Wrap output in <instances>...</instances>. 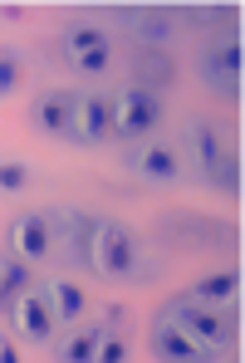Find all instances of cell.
Returning <instances> with one entry per match:
<instances>
[{"instance_id": "1", "label": "cell", "mask_w": 245, "mask_h": 363, "mask_svg": "<svg viewBox=\"0 0 245 363\" xmlns=\"http://www.w3.org/2000/svg\"><path fill=\"white\" fill-rule=\"evenodd\" d=\"M84 270H93L98 280H142V275H147V270L137 265V241H132V231H122L118 221H98V226H93Z\"/></svg>"}, {"instance_id": "17", "label": "cell", "mask_w": 245, "mask_h": 363, "mask_svg": "<svg viewBox=\"0 0 245 363\" xmlns=\"http://www.w3.org/2000/svg\"><path fill=\"white\" fill-rule=\"evenodd\" d=\"M186 295L201 300V304H231L241 295V275H236V270H216V275L196 280V290H186Z\"/></svg>"}, {"instance_id": "23", "label": "cell", "mask_w": 245, "mask_h": 363, "mask_svg": "<svg viewBox=\"0 0 245 363\" xmlns=\"http://www.w3.org/2000/svg\"><path fill=\"white\" fill-rule=\"evenodd\" d=\"M108 64H113V45H103V50H89V55L69 60V69H79V74H108Z\"/></svg>"}, {"instance_id": "6", "label": "cell", "mask_w": 245, "mask_h": 363, "mask_svg": "<svg viewBox=\"0 0 245 363\" xmlns=\"http://www.w3.org/2000/svg\"><path fill=\"white\" fill-rule=\"evenodd\" d=\"M10 250L20 255V260H50L55 255V231H50V211H25V216H15L10 221Z\"/></svg>"}, {"instance_id": "9", "label": "cell", "mask_w": 245, "mask_h": 363, "mask_svg": "<svg viewBox=\"0 0 245 363\" xmlns=\"http://www.w3.org/2000/svg\"><path fill=\"white\" fill-rule=\"evenodd\" d=\"M127 167L142 182H182V157L167 143H137L132 157H127Z\"/></svg>"}, {"instance_id": "13", "label": "cell", "mask_w": 245, "mask_h": 363, "mask_svg": "<svg viewBox=\"0 0 245 363\" xmlns=\"http://www.w3.org/2000/svg\"><path fill=\"white\" fill-rule=\"evenodd\" d=\"M25 290H35V265L20 260L15 250H5L0 255V309H10Z\"/></svg>"}, {"instance_id": "5", "label": "cell", "mask_w": 245, "mask_h": 363, "mask_svg": "<svg viewBox=\"0 0 245 363\" xmlns=\"http://www.w3.org/2000/svg\"><path fill=\"white\" fill-rule=\"evenodd\" d=\"M93 226H98V216H89V211H50V231H55V250H59L69 265H84L89 260V241H93Z\"/></svg>"}, {"instance_id": "4", "label": "cell", "mask_w": 245, "mask_h": 363, "mask_svg": "<svg viewBox=\"0 0 245 363\" xmlns=\"http://www.w3.org/2000/svg\"><path fill=\"white\" fill-rule=\"evenodd\" d=\"M113 113H118V104H113L108 94H79V104H74V133H69V143L103 147V143L113 138Z\"/></svg>"}, {"instance_id": "12", "label": "cell", "mask_w": 245, "mask_h": 363, "mask_svg": "<svg viewBox=\"0 0 245 363\" xmlns=\"http://www.w3.org/2000/svg\"><path fill=\"white\" fill-rule=\"evenodd\" d=\"M40 295L50 300V309H55L59 324H79V319L89 314V295H84L74 280H64V275H50V280L40 285Z\"/></svg>"}, {"instance_id": "14", "label": "cell", "mask_w": 245, "mask_h": 363, "mask_svg": "<svg viewBox=\"0 0 245 363\" xmlns=\"http://www.w3.org/2000/svg\"><path fill=\"white\" fill-rule=\"evenodd\" d=\"M132 74H137V84H142V89H152V94H157V89H167V84L177 79V64L167 60L162 50H137Z\"/></svg>"}, {"instance_id": "16", "label": "cell", "mask_w": 245, "mask_h": 363, "mask_svg": "<svg viewBox=\"0 0 245 363\" xmlns=\"http://www.w3.org/2000/svg\"><path fill=\"white\" fill-rule=\"evenodd\" d=\"M132 20V35L142 40V50H157V45H167L172 40V15L167 10H137V15H127Z\"/></svg>"}, {"instance_id": "15", "label": "cell", "mask_w": 245, "mask_h": 363, "mask_svg": "<svg viewBox=\"0 0 245 363\" xmlns=\"http://www.w3.org/2000/svg\"><path fill=\"white\" fill-rule=\"evenodd\" d=\"M69 329H74V334L59 344V359L64 363H93L98 339H103V329H108V324H84V319H79V324H69Z\"/></svg>"}, {"instance_id": "21", "label": "cell", "mask_w": 245, "mask_h": 363, "mask_svg": "<svg viewBox=\"0 0 245 363\" xmlns=\"http://www.w3.org/2000/svg\"><path fill=\"white\" fill-rule=\"evenodd\" d=\"M35 182V167L25 162V157H0V191L10 196V191H25Z\"/></svg>"}, {"instance_id": "7", "label": "cell", "mask_w": 245, "mask_h": 363, "mask_svg": "<svg viewBox=\"0 0 245 363\" xmlns=\"http://www.w3.org/2000/svg\"><path fill=\"white\" fill-rule=\"evenodd\" d=\"M241 64H245V50L236 35H226L221 45H211L206 50V60H201V74H206V84L216 89V94H241Z\"/></svg>"}, {"instance_id": "19", "label": "cell", "mask_w": 245, "mask_h": 363, "mask_svg": "<svg viewBox=\"0 0 245 363\" xmlns=\"http://www.w3.org/2000/svg\"><path fill=\"white\" fill-rule=\"evenodd\" d=\"M186 143H191V147H196V157H201V172H211V167H216V157H221V152H226V147H221V138H216V128H211V123H186Z\"/></svg>"}, {"instance_id": "2", "label": "cell", "mask_w": 245, "mask_h": 363, "mask_svg": "<svg viewBox=\"0 0 245 363\" xmlns=\"http://www.w3.org/2000/svg\"><path fill=\"white\" fill-rule=\"evenodd\" d=\"M167 319L182 324L186 334L201 349H211V354H221V349L236 344V319L226 314V304H201V300H191V295H182V300L167 304Z\"/></svg>"}, {"instance_id": "20", "label": "cell", "mask_w": 245, "mask_h": 363, "mask_svg": "<svg viewBox=\"0 0 245 363\" xmlns=\"http://www.w3.org/2000/svg\"><path fill=\"white\" fill-rule=\"evenodd\" d=\"M206 182H211L216 191L236 196V191H241V157H236V152H221V157H216V167L206 172Z\"/></svg>"}, {"instance_id": "8", "label": "cell", "mask_w": 245, "mask_h": 363, "mask_svg": "<svg viewBox=\"0 0 245 363\" xmlns=\"http://www.w3.org/2000/svg\"><path fill=\"white\" fill-rule=\"evenodd\" d=\"M10 324L20 329V339H40V344L59 334V319H55V309H50V300L40 290H25L10 304Z\"/></svg>"}, {"instance_id": "10", "label": "cell", "mask_w": 245, "mask_h": 363, "mask_svg": "<svg viewBox=\"0 0 245 363\" xmlns=\"http://www.w3.org/2000/svg\"><path fill=\"white\" fill-rule=\"evenodd\" d=\"M74 104H79V94H69V89H50V94H40L35 99V128L40 133H50V138H69L74 133Z\"/></svg>"}, {"instance_id": "24", "label": "cell", "mask_w": 245, "mask_h": 363, "mask_svg": "<svg viewBox=\"0 0 245 363\" xmlns=\"http://www.w3.org/2000/svg\"><path fill=\"white\" fill-rule=\"evenodd\" d=\"M122 359H127V344H122V334L103 329V339H98V354H93V363H122Z\"/></svg>"}, {"instance_id": "3", "label": "cell", "mask_w": 245, "mask_h": 363, "mask_svg": "<svg viewBox=\"0 0 245 363\" xmlns=\"http://www.w3.org/2000/svg\"><path fill=\"white\" fill-rule=\"evenodd\" d=\"M113 104H118V113H113V133H118V143H147V138L157 133V123H162V99H157L152 89L127 84Z\"/></svg>"}, {"instance_id": "22", "label": "cell", "mask_w": 245, "mask_h": 363, "mask_svg": "<svg viewBox=\"0 0 245 363\" xmlns=\"http://www.w3.org/2000/svg\"><path fill=\"white\" fill-rule=\"evenodd\" d=\"M20 74H25L20 50H0V99H10V94L20 89Z\"/></svg>"}, {"instance_id": "11", "label": "cell", "mask_w": 245, "mask_h": 363, "mask_svg": "<svg viewBox=\"0 0 245 363\" xmlns=\"http://www.w3.org/2000/svg\"><path fill=\"white\" fill-rule=\"evenodd\" d=\"M152 354H157V359H172V363H201V359H211V349H201L182 324H172L167 314H162V319H157V329H152Z\"/></svg>"}, {"instance_id": "18", "label": "cell", "mask_w": 245, "mask_h": 363, "mask_svg": "<svg viewBox=\"0 0 245 363\" xmlns=\"http://www.w3.org/2000/svg\"><path fill=\"white\" fill-rule=\"evenodd\" d=\"M103 45H113L103 25H69L64 30V60H79L89 50H103Z\"/></svg>"}]
</instances>
